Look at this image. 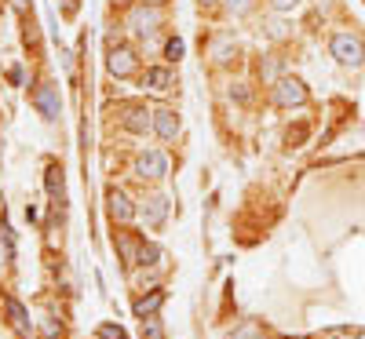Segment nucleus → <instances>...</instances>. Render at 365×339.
Instances as JSON below:
<instances>
[{
    "label": "nucleus",
    "instance_id": "f257e3e1",
    "mask_svg": "<svg viewBox=\"0 0 365 339\" xmlns=\"http://www.w3.org/2000/svg\"><path fill=\"white\" fill-rule=\"evenodd\" d=\"M332 58H336L340 66H361L365 63V41L358 33H332Z\"/></svg>",
    "mask_w": 365,
    "mask_h": 339
},
{
    "label": "nucleus",
    "instance_id": "20e7f679",
    "mask_svg": "<svg viewBox=\"0 0 365 339\" xmlns=\"http://www.w3.org/2000/svg\"><path fill=\"white\" fill-rule=\"evenodd\" d=\"M135 175L139 179H165L168 175V157L161 150H143L135 161Z\"/></svg>",
    "mask_w": 365,
    "mask_h": 339
},
{
    "label": "nucleus",
    "instance_id": "1a4fd4ad",
    "mask_svg": "<svg viewBox=\"0 0 365 339\" xmlns=\"http://www.w3.org/2000/svg\"><path fill=\"white\" fill-rule=\"evenodd\" d=\"M143 219H146V226H165V219H168V197H161V194H154V197H146L143 201Z\"/></svg>",
    "mask_w": 365,
    "mask_h": 339
},
{
    "label": "nucleus",
    "instance_id": "f8f14e48",
    "mask_svg": "<svg viewBox=\"0 0 365 339\" xmlns=\"http://www.w3.org/2000/svg\"><path fill=\"white\" fill-rule=\"evenodd\" d=\"M175 84V77H172V70H165V66H150L146 73H143V88H150V91H168Z\"/></svg>",
    "mask_w": 365,
    "mask_h": 339
},
{
    "label": "nucleus",
    "instance_id": "f03ea898",
    "mask_svg": "<svg viewBox=\"0 0 365 339\" xmlns=\"http://www.w3.org/2000/svg\"><path fill=\"white\" fill-rule=\"evenodd\" d=\"M274 103H278L282 110L303 106L307 103V84H303L299 77H282L278 84H274Z\"/></svg>",
    "mask_w": 365,
    "mask_h": 339
},
{
    "label": "nucleus",
    "instance_id": "6e6552de",
    "mask_svg": "<svg viewBox=\"0 0 365 339\" xmlns=\"http://www.w3.org/2000/svg\"><path fill=\"white\" fill-rule=\"evenodd\" d=\"M120 125H125L128 132H135V135H143V132L154 128V113H150L146 106H125V117H120Z\"/></svg>",
    "mask_w": 365,
    "mask_h": 339
},
{
    "label": "nucleus",
    "instance_id": "7c9ffc66",
    "mask_svg": "<svg viewBox=\"0 0 365 339\" xmlns=\"http://www.w3.org/2000/svg\"><path fill=\"white\" fill-rule=\"evenodd\" d=\"M113 4H128V0H113Z\"/></svg>",
    "mask_w": 365,
    "mask_h": 339
},
{
    "label": "nucleus",
    "instance_id": "423d86ee",
    "mask_svg": "<svg viewBox=\"0 0 365 339\" xmlns=\"http://www.w3.org/2000/svg\"><path fill=\"white\" fill-rule=\"evenodd\" d=\"M34 106L41 110L44 120H58V110H63V103H58V91H55L51 84H41V88L34 91Z\"/></svg>",
    "mask_w": 365,
    "mask_h": 339
},
{
    "label": "nucleus",
    "instance_id": "412c9836",
    "mask_svg": "<svg viewBox=\"0 0 365 339\" xmlns=\"http://www.w3.org/2000/svg\"><path fill=\"white\" fill-rule=\"evenodd\" d=\"M143 339H165V328H161L158 318H146L143 321Z\"/></svg>",
    "mask_w": 365,
    "mask_h": 339
},
{
    "label": "nucleus",
    "instance_id": "39448f33",
    "mask_svg": "<svg viewBox=\"0 0 365 339\" xmlns=\"http://www.w3.org/2000/svg\"><path fill=\"white\" fill-rule=\"evenodd\" d=\"M106 70H110L113 77H132V70H135V51H132L128 44H117V48H110Z\"/></svg>",
    "mask_w": 365,
    "mask_h": 339
},
{
    "label": "nucleus",
    "instance_id": "5701e85b",
    "mask_svg": "<svg viewBox=\"0 0 365 339\" xmlns=\"http://www.w3.org/2000/svg\"><path fill=\"white\" fill-rule=\"evenodd\" d=\"M212 58H216V63H230V41L223 37L220 44H216V51H212Z\"/></svg>",
    "mask_w": 365,
    "mask_h": 339
},
{
    "label": "nucleus",
    "instance_id": "cd10ccee",
    "mask_svg": "<svg viewBox=\"0 0 365 339\" xmlns=\"http://www.w3.org/2000/svg\"><path fill=\"white\" fill-rule=\"evenodd\" d=\"M11 4H15L19 11H26V4H29V0H11Z\"/></svg>",
    "mask_w": 365,
    "mask_h": 339
},
{
    "label": "nucleus",
    "instance_id": "c85d7f7f",
    "mask_svg": "<svg viewBox=\"0 0 365 339\" xmlns=\"http://www.w3.org/2000/svg\"><path fill=\"white\" fill-rule=\"evenodd\" d=\"M143 4H150V8H161V4H165V0H143Z\"/></svg>",
    "mask_w": 365,
    "mask_h": 339
},
{
    "label": "nucleus",
    "instance_id": "9d476101",
    "mask_svg": "<svg viewBox=\"0 0 365 339\" xmlns=\"http://www.w3.org/2000/svg\"><path fill=\"white\" fill-rule=\"evenodd\" d=\"M154 132H158L165 142H172V139L179 135V113H175V110H158V113H154Z\"/></svg>",
    "mask_w": 365,
    "mask_h": 339
},
{
    "label": "nucleus",
    "instance_id": "0eeeda50",
    "mask_svg": "<svg viewBox=\"0 0 365 339\" xmlns=\"http://www.w3.org/2000/svg\"><path fill=\"white\" fill-rule=\"evenodd\" d=\"M106 204H110V219L113 223H132L135 219V208H132V201H128L125 190H110L106 194Z\"/></svg>",
    "mask_w": 365,
    "mask_h": 339
},
{
    "label": "nucleus",
    "instance_id": "ddd939ff",
    "mask_svg": "<svg viewBox=\"0 0 365 339\" xmlns=\"http://www.w3.org/2000/svg\"><path fill=\"white\" fill-rule=\"evenodd\" d=\"M161 306H165V292H161V288H154L150 296L135 299V318H139V321H146V318H154V314L161 311Z\"/></svg>",
    "mask_w": 365,
    "mask_h": 339
},
{
    "label": "nucleus",
    "instance_id": "c756f323",
    "mask_svg": "<svg viewBox=\"0 0 365 339\" xmlns=\"http://www.w3.org/2000/svg\"><path fill=\"white\" fill-rule=\"evenodd\" d=\"M197 4H201V8H212V4H220V0H197Z\"/></svg>",
    "mask_w": 365,
    "mask_h": 339
},
{
    "label": "nucleus",
    "instance_id": "a211bd4d",
    "mask_svg": "<svg viewBox=\"0 0 365 339\" xmlns=\"http://www.w3.org/2000/svg\"><path fill=\"white\" fill-rule=\"evenodd\" d=\"M0 244H4V263H11L15 259V234L8 223H0Z\"/></svg>",
    "mask_w": 365,
    "mask_h": 339
},
{
    "label": "nucleus",
    "instance_id": "dca6fc26",
    "mask_svg": "<svg viewBox=\"0 0 365 339\" xmlns=\"http://www.w3.org/2000/svg\"><path fill=\"white\" fill-rule=\"evenodd\" d=\"M139 263H143V266H161V263H165V256H161L158 244H146V241H143V249H139Z\"/></svg>",
    "mask_w": 365,
    "mask_h": 339
},
{
    "label": "nucleus",
    "instance_id": "a878e982",
    "mask_svg": "<svg viewBox=\"0 0 365 339\" xmlns=\"http://www.w3.org/2000/svg\"><path fill=\"white\" fill-rule=\"evenodd\" d=\"M230 99H237V103H249V88H245V84H234V88H230Z\"/></svg>",
    "mask_w": 365,
    "mask_h": 339
},
{
    "label": "nucleus",
    "instance_id": "b1692460",
    "mask_svg": "<svg viewBox=\"0 0 365 339\" xmlns=\"http://www.w3.org/2000/svg\"><path fill=\"white\" fill-rule=\"evenodd\" d=\"M44 335H48V339H63V325H58L55 318H48V325H44Z\"/></svg>",
    "mask_w": 365,
    "mask_h": 339
},
{
    "label": "nucleus",
    "instance_id": "6ab92c4d",
    "mask_svg": "<svg viewBox=\"0 0 365 339\" xmlns=\"http://www.w3.org/2000/svg\"><path fill=\"white\" fill-rule=\"evenodd\" d=\"M230 339H263V328L256 325V321H245L241 328H234V335Z\"/></svg>",
    "mask_w": 365,
    "mask_h": 339
},
{
    "label": "nucleus",
    "instance_id": "2eb2a0df",
    "mask_svg": "<svg viewBox=\"0 0 365 339\" xmlns=\"http://www.w3.org/2000/svg\"><path fill=\"white\" fill-rule=\"evenodd\" d=\"M278 73H282V58L278 55H267V63H259V77L267 84H278Z\"/></svg>",
    "mask_w": 365,
    "mask_h": 339
},
{
    "label": "nucleus",
    "instance_id": "2f4dec72",
    "mask_svg": "<svg viewBox=\"0 0 365 339\" xmlns=\"http://www.w3.org/2000/svg\"><path fill=\"white\" fill-rule=\"evenodd\" d=\"M358 339H365V328H361V332H358Z\"/></svg>",
    "mask_w": 365,
    "mask_h": 339
},
{
    "label": "nucleus",
    "instance_id": "9b49d317",
    "mask_svg": "<svg viewBox=\"0 0 365 339\" xmlns=\"http://www.w3.org/2000/svg\"><path fill=\"white\" fill-rule=\"evenodd\" d=\"M4 306H8V318H11V325H15V332L19 335H29V328H34V321H29V311L15 299V296H8L4 299Z\"/></svg>",
    "mask_w": 365,
    "mask_h": 339
},
{
    "label": "nucleus",
    "instance_id": "f3484780",
    "mask_svg": "<svg viewBox=\"0 0 365 339\" xmlns=\"http://www.w3.org/2000/svg\"><path fill=\"white\" fill-rule=\"evenodd\" d=\"M139 249H143V244H139ZM139 249H135V241H128L125 234L117 237V252H120V259H125V263H139Z\"/></svg>",
    "mask_w": 365,
    "mask_h": 339
},
{
    "label": "nucleus",
    "instance_id": "4468645a",
    "mask_svg": "<svg viewBox=\"0 0 365 339\" xmlns=\"http://www.w3.org/2000/svg\"><path fill=\"white\" fill-rule=\"evenodd\" d=\"M48 194L55 197V201H63V168H58V165H48Z\"/></svg>",
    "mask_w": 365,
    "mask_h": 339
},
{
    "label": "nucleus",
    "instance_id": "4be33fe9",
    "mask_svg": "<svg viewBox=\"0 0 365 339\" xmlns=\"http://www.w3.org/2000/svg\"><path fill=\"white\" fill-rule=\"evenodd\" d=\"M99 339H125V328L120 325H99Z\"/></svg>",
    "mask_w": 365,
    "mask_h": 339
},
{
    "label": "nucleus",
    "instance_id": "bb28decb",
    "mask_svg": "<svg viewBox=\"0 0 365 339\" xmlns=\"http://www.w3.org/2000/svg\"><path fill=\"white\" fill-rule=\"evenodd\" d=\"M227 8H230L234 15H241V11H249V0H227Z\"/></svg>",
    "mask_w": 365,
    "mask_h": 339
},
{
    "label": "nucleus",
    "instance_id": "aec40b11",
    "mask_svg": "<svg viewBox=\"0 0 365 339\" xmlns=\"http://www.w3.org/2000/svg\"><path fill=\"white\" fill-rule=\"evenodd\" d=\"M182 51H187V48H182L179 37H168V41H165V58H168V63H179Z\"/></svg>",
    "mask_w": 365,
    "mask_h": 339
},
{
    "label": "nucleus",
    "instance_id": "393cba45",
    "mask_svg": "<svg viewBox=\"0 0 365 339\" xmlns=\"http://www.w3.org/2000/svg\"><path fill=\"white\" fill-rule=\"evenodd\" d=\"M296 4H299V0H270V8H274V11H278V15H285V11H292Z\"/></svg>",
    "mask_w": 365,
    "mask_h": 339
},
{
    "label": "nucleus",
    "instance_id": "7ed1b4c3",
    "mask_svg": "<svg viewBox=\"0 0 365 339\" xmlns=\"http://www.w3.org/2000/svg\"><path fill=\"white\" fill-rule=\"evenodd\" d=\"M128 26H132V33H135L139 41H146V37H154L158 29H161V11L150 8V4H139V8L128 15Z\"/></svg>",
    "mask_w": 365,
    "mask_h": 339
}]
</instances>
